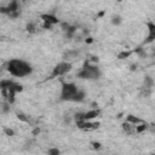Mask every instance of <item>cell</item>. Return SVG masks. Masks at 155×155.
Here are the masks:
<instances>
[{
  "mask_svg": "<svg viewBox=\"0 0 155 155\" xmlns=\"http://www.w3.org/2000/svg\"><path fill=\"white\" fill-rule=\"evenodd\" d=\"M75 125L78 126V128L82 130V131H91V130H96L99 127V122H93V121H86V120H79L75 121Z\"/></svg>",
  "mask_w": 155,
  "mask_h": 155,
  "instance_id": "5",
  "label": "cell"
},
{
  "mask_svg": "<svg viewBox=\"0 0 155 155\" xmlns=\"http://www.w3.org/2000/svg\"><path fill=\"white\" fill-rule=\"evenodd\" d=\"M25 29H27V31H28V33H30V34H34V33L36 31V25H35V23H33V22H29V23L25 25Z\"/></svg>",
  "mask_w": 155,
  "mask_h": 155,
  "instance_id": "18",
  "label": "cell"
},
{
  "mask_svg": "<svg viewBox=\"0 0 155 155\" xmlns=\"http://www.w3.org/2000/svg\"><path fill=\"white\" fill-rule=\"evenodd\" d=\"M80 88L78 87L76 84L74 82H64L62 81V88H61V94H59V99L63 102H71L73 97L76 94V92Z\"/></svg>",
  "mask_w": 155,
  "mask_h": 155,
  "instance_id": "3",
  "label": "cell"
},
{
  "mask_svg": "<svg viewBox=\"0 0 155 155\" xmlns=\"http://www.w3.org/2000/svg\"><path fill=\"white\" fill-rule=\"evenodd\" d=\"M17 117H18V120H21L23 122H29V119L23 113H17Z\"/></svg>",
  "mask_w": 155,
  "mask_h": 155,
  "instance_id": "22",
  "label": "cell"
},
{
  "mask_svg": "<svg viewBox=\"0 0 155 155\" xmlns=\"http://www.w3.org/2000/svg\"><path fill=\"white\" fill-rule=\"evenodd\" d=\"M99 114H101V109H99V108H97V109H91V110L84 113V120H86V121H92L93 119H96L97 116H99Z\"/></svg>",
  "mask_w": 155,
  "mask_h": 155,
  "instance_id": "8",
  "label": "cell"
},
{
  "mask_svg": "<svg viewBox=\"0 0 155 155\" xmlns=\"http://www.w3.org/2000/svg\"><path fill=\"white\" fill-rule=\"evenodd\" d=\"M148 127H149L148 124L143 121V122H140V124H138V125L134 126V132H136V133H143L144 131L148 130Z\"/></svg>",
  "mask_w": 155,
  "mask_h": 155,
  "instance_id": "12",
  "label": "cell"
},
{
  "mask_svg": "<svg viewBox=\"0 0 155 155\" xmlns=\"http://www.w3.org/2000/svg\"><path fill=\"white\" fill-rule=\"evenodd\" d=\"M17 11H21V10H19V2L16 0L11 1L10 4H7L4 7H0V13H4L6 16H8L12 12H17Z\"/></svg>",
  "mask_w": 155,
  "mask_h": 155,
  "instance_id": "6",
  "label": "cell"
},
{
  "mask_svg": "<svg viewBox=\"0 0 155 155\" xmlns=\"http://www.w3.org/2000/svg\"><path fill=\"white\" fill-rule=\"evenodd\" d=\"M154 40H155V31H149V34H148V36H147L144 44H150V42H153Z\"/></svg>",
  "mask_w": 155,
  "mask_h": 155,
  "instance_id": "19",
  "label": "cell"
},
{
  "mask_svg": "<svg viewBox=\"0 0 155 155\" xmlns=\"http://www.w3.org/2000/svg\"><path fill=\"white\" fill-rule=\"evenodd\" d=\"M4 133H5V136H7V137H13V136H15V131H13L12 128H8V127H5V128H4Z\"/></svg>",
  "mask_w": 155,
  "mask_h": 155,
  "instance_id": "21",
  "label": "cell"
},
{
  "mask_svg": "<svg viewBox=\"0 0 155 155\" xmlns=\"http://www.w3.org/2000/svg\"><path fill=\"white\" fill-rule=\"evenodd\" d=\"M71 68H73V64H71L70 62H68V61H62V62L57 63V64L53 67L52 73H51V75H50L48 79H54V78H58V76H63V75H65L67 73H69V71L71 70Z\"/></svg>",
  "mask_w": 155,
  "mask_h": 155,
  "instance_id": "4",
  "label": "cell"
},
{
  "mask_svg": "<svg viewBox=\"0 0 155 155\" xmlns=\"http://www.w3.org/2000/svg\"><path fill=\"white\" fill-rule=\"evenodd\" d=\"M153 86H154V80H153V78L145 76V78H144V87H145L147 90H150Z\"/></svg>",
  "mask_w": 155,
  "mask_h": 155,
  "instance_id": "14",
  "label": "cell"
},
{
  "mask_svg": "<svg viewBox=\"0 0 155 155\" xmlns=\"http://www.w3.org/2000/svg\"><path fill=\"white\" fill-rule=\"evenodd\" d=\"M126 121H127V122H130V124H131V125H133V126H136V125H138V124L143 122V120H142V119H139L138 116H134V115H132V114L126 115Z\"/></svg>",
  "mask_w": 155,
  "mask_h": 155,
  "instance_id": "11",
  "label": "cell"
},
{
  "mask_svg": "<svg viewBox=\"0 0 155 155\" xmlns=\"http://www.w3.org/2000/svg\"><path fill=\"white\" fill-rule=\"evenodd\" d=\"M47 154L48 155H61V150L58 148H56V147H52V148H50L47 150Z\"/></svg>",
  "mask_w": 155,
  "mask_h": 155,
  "instance_id": "20",
  "label": "cell"
},
{
  "mask_svg": "<svg viewBox=\"0 0 155 155\" xmlns=\"http://www.w3.org/2000/svg\"><path fill=\"white\" fill-rule=\"evenodd\" d=\"M111 23H113L114 25H119V24L121 23V17H120V16H115V17H113Z\"/></svg>",
  "mask_w": 155,
  "mask_h": 155,
  "instance_id": "23",
  "label": "cell"
},
{
  "mask_svg": "<svg viewBox=\"0 0 155 155\" xmlns=\"http://www.w3.org/2000/svg\"><path fill=\"white\" fill-rule=\"evenodd\" d=\"M12 82H13L12 79H2V80H0V91L8 88L12 85Z\"/></svg>",
  "mask_w": 155,
  "mask_h": 155,
  "instance_id": "13",
  "label": "cell"
},
{
  "mask_svg": "<svg viewBox=\"0 0 155 155\" xmlns=\"http://www.w3.org/2000/svg\"><path fill=\"white\" fill-rule=\"evenodd\" d=\"M91 145H92V149H94V150H99L102 148V144L99 142H92Z\"/></svg>",
  "mask_w": 155,
  "mask_h": 155,
  "instance_id": "24",
  "label": "cell"
},
{
  "mask_svg": "<svg viewBox=\"0 0 155 155\" xmlns=\"http://www.w3.org/2000/svg\"><path fill=\"white\" fill-rule=\"evenodd\" d=\"M86 98V93L84 90H79L76 92V94L73 97V101L71 102H75V103H80V102H84Z\"/></svg>",
  "mask_w": 155,
  "mask_h": 155,
  "instance_id": "10",
  "label": "cell"
},
{
  "mask_svg": "<svg viewBox=\"0 0 155 155\" xmlns=\"http://www.w3.org/2000/svg\"><path fill=\"white\" fill-rule=\"evenodd\" d=\"M40 19L44 23H47V24H50L52 27L56 25V24H59V19L52 13H42V15H40Z\"/></svg>",
  "mask_w": 155,
  "mask_h": 155,
  "instance_id": "7",
  "label": "cell"
},
{
  "mask_svg": "<svg viewBox=\"0 0 155 155\" xmlns=\"http://www.w3.org/2000/svg\"><path fill=\"white\" fill-rule=\"evenodd\" d=\"M132 53H133V51H121L120 53H117V59H126Z\"/></svg>",
  "mask_w": 155,
  "mask_h": 155,
  "instance_id": "17",
  "label": "cell"
},
{
  "mask_svg": "<svg viewBox=\"0 0 155 155\" xmlns=\"http://www.w3.org/2000/svg\"><path fill=\"white\" fill-rule=\"evenodd\" d=\"M121 128H122V131L126 133V134H132V133H134V126L133 125H131L130 122H127V121H124L122 124H121Z\"/></svg>",
  "mask_w": 155,
  "mask_h": 155,
  "instance_id": "9",
  "label": "cell"
},
{
  "mask_svg": "<svg viewBox=\"0 0 155 155\" xmlns=\"http://www.w3.org/2000/svg\"><path fill=\"white\" fill-rule=\"evenodd\" d=\"M75 33H76V27H74V25H69V28L67 29V31H65V35H67V38H73L74 35H75Z\"/></svg>",
  "mask_w": 155,
  "mask_h": 155,
  "instance_id": "16",
  "label": "cell"
},
{
  "mask_svg": "<svg viewBox=\"0 0 155 155\" xmlns=\"http://www.w3.org/2000/svg\"><path fill=\"white\" fill-rule=\"evenodd\" d=\"M137 69V64H131V70H136Z\"/></svg>",
  "mask_w": 155,
  "mask_h": 155,
  "instance_id": "26",
  "label": "cell"
},
{
  "mask_svg": "<svg viewBox=\"0 0 155 155\" xmlns=\"http://www.w3.org/2000/svg\"><path fill=\"white\" fill-rule=\"evenodd\" d=\"M10 109H11V104H8L6 101H4V102L0 104V110H1V113L6 114V113L10 111Z\"/></svg>",
  "mask_w": 155,
  "mask_h": 155,
  "instance_id": "15",
  "label": "cell"
},
{
  "mask_svg": "<svg viewBox=\"0 0 155 155\" xmlns=\"http://www.w3.org/2000/svg\"><path fill=\"white\" fill-rule=\"evenodd\" d=\"M102 75V71L101 69L97 67V65H91L90 62L87 61L84 67L76 73V76L79 79H82V80H97L99 79Z\"/></svg>",
  "mask_w": 155,
  "mask_h": 155,
  "instance_id": "2",
  "label": "cell"
},
{
  "mask_svg": "<svg viewBox=\"0 0 155 155\" xmlns=\"http://www.w3.org/2000/svg\"><path fill=\"white\" fill-rule=\"evenodd\" d=\"M6 70L15 78H25L33 73V67L19 58H12L6 63Z\"/></svg>",
  "mask_w": 155,
  "mask_h": 155,
  "instance_id": "1",
  "label": "cell"
},
{
  "mask_svg": "<svg viewBox=\"0 0 155 155\" xmlns=\"http://www.w3.org/2000/svg\"><path fill=\"white\" fill-rule=\"evenodd\" d=\"M39 133H40V128H39V127H36V128L33 130V134H34V136H36V134H39Z\"/></svg>",
  "mask_w": 155,
  "mask_h": 155,
  "instance_id": "25",
  "label": "cell"
},
{
  "mask_svg": "<svg viewBox=\"0 0 155 155\" xmlns=\"http://www.w3.org/2000/svg\"><path fill=\"white\" fill-rule=\"evenodd\" d=\"M92 41H93V39H92V38H87V39H86V42H88V44H91Z\"/></svg>",
  "mask_w": 155,
  "mask_h": 155,
  "instance_id": "27",
  "label": "cell"
}]
</instances>
